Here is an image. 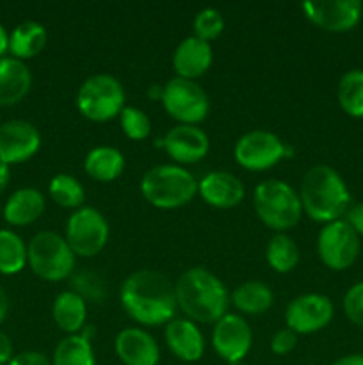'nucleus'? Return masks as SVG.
Returning <instances> with one entry per match:
<instances>
[{"label":"nucleus","instance_id":"c85d7f7f","mask_svg":"<svg viewBox=\"0 0 363 365\" xmlns=\"http://www.w3.org/2000/svg\"><path fill=\"white\" fill-rule=\"evenodd\" d=\"M337 95L345 114L363 118V70H351L342 75Z\"/></svg>","mask_w":363,"mask_h":365},{"label":"nucleus","instance_id":"58836bf2","mask_svg":"<svg viewBox=\"0 0 363 365\" xmlns=\"http://www.w3.org/2000/svg\"><path fill=\"white\" fill-rule=\"evenodd\" d=\"M13 356V342H11L9 335L0 331V365H7Z\"/></svg>","mask_w":363,"mask_h":365},{"label":"nucleus","instance_id":"4468645a","mask_svg":"<svg viewBox=\"0 0 363 365\" xmlns=\"http://www.w3.org/2000/svg\"><path fill=\"white\" fill-rule=\"evenodd\" d=\"M306 18L317 27L330 32H347L362 20L363 4L359 0H320L302 4Z\"/></svg>","mask_w":363,"mask_h":365},{"label":"nucleus","instance_id":"b1692460","mask_svg":"<svg viewBox=\"0 0 363 365\" xmlns=\"http://www.w3.org/2000/svg\"><path fill=\"white\" fill-rule=\"evenodd\" d=\"M46 29L38 21H21L9 34L11 57L20 61L32 59L38 56L46 45Z\"/></svg>","mask_w":363,"mask_h":365},{"label":"nucleus","instance_id":"c03bdc74","mask_svg":"<svg viewBox=\"0 0 363 365\" xmlns=\"http://www.w3.org/2000/svg\"><path fill=\"white\" fill-rule=\"evenodd\" d=\"M148 96L160 102V98H162V86H152V88L148 89Z\"/></svg>","mask_w":363,"mask_h":365},{"label":"nucleus","instance_id":"39448f33","mask_svg":"<svg viewBox=\"0 0 363 365\" xmlns=\"http://www.w3.org/2000/svg\"><path fill=\"white\" fill-rule=\"evenodd\" d=\"M253 207L262 223L280 234L294 228L302 216V205L298 192L287 182L276 178L263 180L256 185Z\"/></svg>","mask_w":363,"mask_h":365},{"label":"nucleus","instance_id":"2f4dec72","mask_svg":"<svg viewBox=\"0 0 363 365\" xmlns=\"http://www.w3.org/2000/svg\"><path fill=\"white\" fill-rule=\"evenodd\" d=\"M121 130L132 141H142L152 134V121L144 110L137 107L125 106V109L120 114Z\"/></svg>","mask_w":363,"mask_h":365},{"label":"nucleus","instance_id":"dca6fc26","mask_svg":"<svg viewBox=\"0 0 363 365\" xmlns=\"http://www.w3.org/2000/svg\"><path fill=\"white\" fill-rule=\"evenodd\" d=\"M167 155L178 164H194L205 159L210 150L209 135L196 125H177L162 139Z\"/></svg>","mask_w":363,"mask_h":365},{"label":"nucleus","instance_id":"f03ea898","mask_svg":"<svg viewBox=\"0 0 363 365\" xmlns=\"http://www.w3.org/2000/svg\"><path fill=\"white\" fill-rule=\"evenodd\" d=\"M177 303L192 323L216 324L226 316L230 296L223 282L205 267H191L174 284Z\"/></svg>","mask_w":363,"mask_h":365},{"label":"nucleus","instance_id":"79ce46f5","mask_svg":"<svg viewBox=\"0 0 363 365\" xmlns=\"http://www.w3.org/2000/svg\"><path fill=\"white\" fill-rule=\"evenodd\" d=\"M331 365H363V355H347L335 360Z\"/></svg>","mask_w":363,"mask_h":365},{"label":"nucleus","instance_id":"cd10ccee","mask_svg":"<svg viewBox=\"0 0 363 365\" xmlns=\"http://www.w3.org/2000/svg\"><path fill=\"white\" fill-rule=\"evenodd\" d=\"M52 365H96L91 341L80 334L64 337L53 351Z\"/></svg>","mask_w":363,"mask_h":365},{"label":"nucleus","instance_id":"bb28decb","mask_svg":"<svg viewBox=\"0 0 363 365\" xmlns=\"http://www.w3.org/2000/svg\"><path fill=\"white\" fill-rule=\"evenodd\" d=\"M27 266V246L13 230H0V273L11 277Z\"/></svg>","mask_w":363,"mask_h":365},{"label":"nucleus","instance_id":"0eeeda50","mask_svg":"<svg viewBox=\"0 0 363 365\" xmlns=\"http://www.w3.org/2000/svg\"><path fill=\"white\" fill-rule=\"evenodd\" d=\"M77 109L82 116L96 123L120 116L125 109L123 86L112 75H93L78 89Z\"/></svg>","mask_w":363,"mask_h":365},{"label":"nucleus","instance_id":"ea45409f","mask_svg":"<svg viewBox=\"0 0 363 365\" xmlns=\"http://www.w3.org/2000/svg\"><path fill=\"white\" fill-rule=\"evenodd\" d=\"M11 182V168L7 164L0 163V192H4L7 189Z\"/></svg>","mask_w":363,"mask_h":365},{"label":"nucleus","instance_id":"c9c22d12","mask_svg":"<svg viewBox=\"0 0 363 365\" xmlns=\"http://www.w3.org/2000/svg\"><path fill=\"white\" fill-rule=\"evenodd\" d=\"M298 346V334L288 328H281L270 339V349L274 355H288Z\"/></svg>","mask_w":363,"mask_h":365},{"label":"nucleus","instance_id":"f3484780","mask_svg":"<svg viewBox=\"0 0 363 365\" xmlns=\"http://www.w3.org/2000/svg\"><path fill=\"white\" fill-rule=\"evenodd\" d=\"M117 359L125 365H157L160 349L155 339L141 328H125L114 341Z\"/></svg>","mask_w":363,"mask_h":365},{"label":"nucleus","instance_id":"ddd939ff","mask_svg":"<svg viewBox=\"0 0 363 365\" xmlns=\"http://www.w3.org/2000/svg\"><path fill=\"white\" fill-rule=\"evenodd\" d=\"M253 344V331L248 321L237 314H226L214 324V351L228 364H238L249 353Z\"/></svg>","mask_w":363,"mask_h":365},{"label":"nucleus","instance_id":"9d476101","mask_svg":"<svg viewBox=\"0 0 363 365\" xmlns=\"http://www.w3.org/2000/svg\"><path fill=\"white\" fill-rule=\"evenodd\" d=\"M317 253L326 267L344 271L354 264L359 253V235L345 220L324 225L317 237Z\"/></svg>","mask_w":363,"mask_h":365},{"label":"nucleus","instance_id":"a878e982","mask_svg":"<svg viewBox=\"0 0 363 365\" xmlns=\"http://www.w3.org/2000/svg\"><path fill=\"white\" fill-rule=\"evenodd\" d=\"M231 303L235 309L241 310L242 314H249V316H262L267 310L273 307L274 296L273 291L267 287L263 282L249 280L238 285L233 292H231Z\"/></svg>","mask_w":363,"mask_h":365},{"label":"nucleus","instance_id":"2eb2a0df","mask_svg":"<svg viewBox=\"0 0 363 365\" xmlns=\"http://www.w3.org/2000/svg\"><path fill=\"white\" fill-rule=\"evenodd\" d=\"M41 148V134L32 123L11 120L0 123V163L21 164L32 159Z\"/></svg>","mask_w":363,"mask_h":365},{"label":"nucleus","instance_id":"4c0bfd02","mask_svg":"<svg viewBox=\"0 0 363 365\" xmlns=\"http://www.w3.org/2000/svg\"><path fill=\"white\" fill-rule=\"evenodd\" d=\"M345 221L351 225L356 234L363 235V203H356V205L349 207V210L345 212Z\"/></svg>","mask_w":363,"mask_h":365},{"label":"nucleus","instance_id":"c756f323","mask_svg":"<svg viewBox=\"0 0 363 365\" xmlns=\"http://www.w3.org/2000/svg\"><path fill=\"white\" fill-rule=\"evenodd\" d=\"M265 259L276 273H290L299 262V248L288 235L276 234L267 245Z\"/></svg>","mask_w":363,"mask_h":365},{"label":"nucleus","instance_id":"aec40b11","mask_svg":"<svg viewBox=\"0 0 363 365\" xmlns=\"http://www.w3.org/2000/svg\"><path fill=\"white\" fill-rule=\"evenodd\" d=\"M214 52L210 43L189 36L180 45L177 46L173 53V70L177 71V77L194 81L209 71L212 66Z\"/></svg>","mask_w":363,"mask_h":365},{"label":"nucleus","instance_id":"37998d69","mask_svg":"<svg viewBox=\"0 0 363 365\" xmlns=\"http://www.w3.org/2000/svg\"><path fill=\"white\" fill-rule=\"evenodd\" d=\"M7 310H9V299H7L6 291H4L2 285H0V324H2L4 319H6Z\"/></svg>","mask_w":363,"mask_h":365},{"label":"nucleus","instance_id":"423d86ee","mask_svg":"<svg viewBox=\"0 0 363 365\" xmlns=\"http://www.w3.org/2000/svg\"><path fill=\"white\" fill-rule=\"evenodd\" d=\"M27 264L32 273L46 282L66 280L75 267V253L56 232H39L27 245Z\"/></svg>","mask_w":363,"mask_h":365},{"label":"nucleus","instance_id":"f257e3e1","mask_svg":"<svg viewBox=\"0 0 363 365\" xmlns=\"http://www.w3.org/2000/svg\"><path fill=\"white\" fill-rule=\"evenodd\" d=\"M125 312L139 324L162 327L174 319L178 303L174 284L160 271L141 269L132 273L120 289Z\"/></svg>","mask_w":363,"mask_h":365},{"label":"nucleus","instance_id":"20e7f679","mask_svg":"<svg viewBox=\"0 0 363 365\" xmlns=\"http://www.w3.org/2000/svg\"><path fill=\"white\" fill-rule=\"evenodd\" d=\"M141 192L157 209H178L191 202L198 192V180L191 171L177 164H159L144 173Z\"/></svg>","mask_w":363,"mask_h":365},{"label":"nucleus","instance_id":"4be33fe9","mask_svg":"<svg viewBox=\"0 0 363 365\" xmlns=\"http://www.w3.org/2000/svg\"><path fill=\"white\" fill-rule=\"evenodd\" d=\"M45 212V196L34 187H21L7 198L4 220L13 227H27Z\"/></svg>","mask_w":363,"mask_h":365},{"label":"nucleus","instance_id":"7c9ffc66","mask_svg":"<svg viewBox=\"0 0 363 365\" xmlns=\"http://www.w3.org/2000/svg\"><path fill=\"white\" fill-rule=\"evenodd\" d=\"M48 192L57 205L64 209H80L84 207L85 191L80 182L66 173H59L50 180Z\"/></svg>","mask_w":363,"mask_h":365},{"label":"nucleus","instance_id":"473e14b6","mask_svg":"<svg viewBox=\"0 0 363 365\" xmlns=\"http://www.w3.org/2000/svg\"><path fill=\"white\" fill-rule=\"evenodd\" d=\"M192 29H194L196 38L210 43L212 39L219 38L221 32L224 31V18L214 7H205V9H201L196 14Z\"/></svg>","mask_w":363,"mask_h":365},{"label":"nucleus","instance_id":"1a4fd4ad","mask_svg":"<svg viewBox=\"0 0 363 365\" xmlns=\"http://www.w3.org/2000/svg\"><path fill=\"white\" fill-rule=\"evenodd\" d=\"M109 223L95 207H80L66 223V241L75 257H95L109 241Z\"/></svg>","mask_w":363,"mask_h":365},{"label":"nucleus","instance_id":"f704fd0d","mask_svg":"<svg viewBox=\"0 0 363 365\" xmlns=\"http://www.w3.org/2000/svg\"><path fill=\"white\" fill-rule=\"evenodd\" d=\"M344 312L356 327L363 328V282L352 285L344 296Z\"/></svg>","mask_w":363,"mask_h":365},{"label":"nucleus","instance_id":"6e6552de","mask_svg":"<svg viewBox=\"0 0 363 365\" xmlns=\"http://www.w3.org/2000/svg\"><path fill=\"white\" fill-rule=\"evenodd\" d=\"M164 110L180 125H198L210 110V98L194 81L174 77L162 86Z\"/></svg>","mask_w":363,"mask_h":365},{"label":"nucleus","instance_id":"6ab92c4d","mask_svg":"<svg viewBox=\"0 0 363 365\" xmlns=\"http://www.w3.org/2000/svg\"><path fill=\"white\" fill-rule=\"evenodd\" d=\"M169 351L182 362H198L205 353V339L191 319H173L164 330Z\"/></svg>","mask_w":363,"mask_h":365},{"label":"nucleus","instance_id":"412c9836","mask_svg":"<svg viewBox=\"0 0 363 365\" xmlns=\"http://www.w3.org/2000/svg\"><path fill=\"white\" fill-rule=\"evenodd\" d=\"M32 73L27 64L14 57L0 59V107L16 106L31 91Z\"/></svg>","mask_w":363,"mask_h":365},{"label":"nucleus","instance_id":"9b49d317","mask_svg":"<svg viewBox=\"0 0 363 365\" xmlns=\"http://www.w3.org/2000/svg\"><path fill=\"white\" fill-rule=\"evenodd\" d=\"M290 153L285 143L269 130H251L242 135L233 148L238 166L249 171H265Z\"/></svg>","mask_w":363,"mask_h":365},{"label":"nucleus","instance_id":"f8f14e48","mask_svg":"<svg viewBox=\"0 0 363 365\" xmlns=\"http://www.w3.org/2000/svg\"><path fill=\"white\" fill-rule=\"evenodd\" d=\"M333 303L327 296L310 294L298 296L285 310V323L288 330L298 335H308L326 328L333 319Z\"/></svg>","mask_w":363,"mask_h":365},{"label":"nucleus","instance_id":"a211bd4d","mask_svg":"<svg viewBox=\"0 0 363 365\" xmlns=\"http://www.w3.org/2000/svg\"><path fill=\"white\" fill-rule=\"evenodd\" d=\"M198 195L216 209H231L244 200V184L228 171H210L198 182Z\"/></svg>","mask_w":363,"mask_h":365},{"label":"nucleus","instance_id":"e433bc0d","mask_svg":"<svg viewBox=\"0 0 363 365\" xmlns=\"http://www.w3.org/2000/svg\"><path fill=\"white\" fill-rule=\"evenodd\" d=\"M7 365H52V362L39 351H23L14 355Z\"/></svg>","mask_w":363,"mask_h":365},{"label":"nucleus","instance_id":"393cba45","mask_svg":"<svg viewBox=\"0 0 363 365\" xmlns=\"http://www.w3.org/2000/svg\"><path fill=\"white\" fill-rule=\"evenodd\" d=\"M125 170L123 153L112 146H96L85 155L84 171L98 182H112Z\"/></svg>","mask_w":363,"mask_h":365},{"label":"nucleus","instance_id":"5701e85b","mask_svg":"<svg viewBox=\"0 0 363 365\" xmlns=\"http://www.w3.org/2000/svg\"><path fill=\"white\" fill-rule=\"evenodd\" d=\"M53 323L70 335L80 334L85 327L88 307L85 302L75 291H64L53 299L52 305Z\"/></svg>","mask_w":363,"mask_h":365},{"label":"nucleus","instance_id":"72a5a7b5","mask_svg":"<svg viewBox=\"0 0 363 365\" xmlns=\"http://www.w3.org/2000/svg\"><path fill=\"white\" fill-rule=\"evenodd\" d=\"M73 289L84 302H98L105 299V284L98 274L91 271H82L73 277Z\"/></svg>","mask_w":363,"mask_h":365},{"label":"nucleus","instance_id":"7ed1b4c3","mask_svg":"<svg viewBox=\"0 0 363 365\" xmlns=\"http://www.w3.org/2000/svg\"><path fill=\"white\" fill-rule=\"evenodd\" d=\"M299 200L302 212L317 223L327 225L345 216L351 205V192L338 171L319 164L310 168L302 177Z\"/></svg>","mask_w":363,"mask_h":365},{"label":"nucleus","instance_id":"a19ab883","mask_svg":"<svg viewBox=\"0 0 363 365\" xmlns=\"http://www.w3.org/2000/svg\"><path fill=\"white\" fill-rule=\"evenodd\" d=\"M7 52H9V34H7L6 27L0 24V59L6 57Z\"/></svg>","mask_w":363,"mask_h":365}]
</instances>
